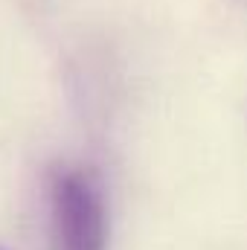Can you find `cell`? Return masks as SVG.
<instances>
[{"label": "cell", "instance_id": "1", "mask_svg": "<svg viewBox=\"0 0 247 250\" xmlns=\"http://www.w3.org/2000/svg\"><path fill=\"white\" fill-rule=\"evenodd\" d=\"M53 250H105L108 209L96 178L84 169H62L50 184Z\"/></svg>", "mask_w": 247, "mask_h": 250}]
</instances>
